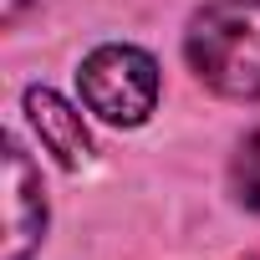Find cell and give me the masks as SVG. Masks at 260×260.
<instances>
[{
	"label": "cell",
	"mask_w": 260,
	"mask_h": 260,
	"mask_svg": "<svg viewBox=\"0 0 260 260\" xmlns=\"http://www.w3.org/2000/svg\"><path fill=\"white\" fill-rule=\"evenodd\" d=\"M189 72L230 102H260V0H209L184 26Z\"/></svg>",
	"instance_id": "1"
},
{
	"label": "cell",
	"mask_w": 260,
	"mask_h": 260,
	"mask_svg": "<svg viewBox=\"0 0 260 260\" xmlns=\"http://www.w3.org/2000/svg\"><path fill=\"white\" fill-rule=\"evenodd\" d=\"M82 107L107 127H143L158 107V61L143 46L107 41L92 46L77 67Z\"/></svg>",
	"instance_id": "2"
},
{
	"label": "cell",
	"mask_w": 260,
	"mask_h": 260,
	"mask_svg": "<svg viewBox=\"0 0 260 260\" xmlns=\"http://www.w3.org/2000/svg\"><path fill=\"white\" fill-rule=\"evenodd\" d=\"M46 240V189L26 148L6 138V260H31Z\"/></svg>",
	"instance_id": "3"
},
{
	"label": "cell",
	"mask_w": 260,
	"mask_h": 260,
	"mask_svg": "<svg viewBox=\"0 0 260 260\" xmlns=\"http://www.w3.org/2000/svg\"><path fill=\"white\" fill-rule=\"evenodd\" d=\"M26 122L61 169H82L92 158V138H87L82 112L67 97H56L51 87H26Z\"/></svg>",
	"instance_id": "4"
},
{
	"label": "cell",
	"mask_w": 260,
	"mask_h": 260,
	"mask_svg": "<svg viewBox=\"0 0 260 260\" xmlns=\"http://www.w3.org/2000/svg\"><path fill=\"white\" fill-rule=\"evenodd\" d=\"M230 194H235L240 209L260 214V127L240 138V148L230 158Z\"/></svg>",
	"instance_id": "5"
},
{
	"label": "cell",
	"mask_w": 260,
	"mask_h": 260,
	"mask_svg": "<svg viewBox=\"0 0 260 260\" xmlns=\"http://www.w3.org/2000/svg\"><path fill=\"white\" fill-rule=\"evenodd\" d=\"M21 11H26V0H0V16H6V21H16Z\"/></svg>",
	"instance_id": "6"
}]
</instances>
